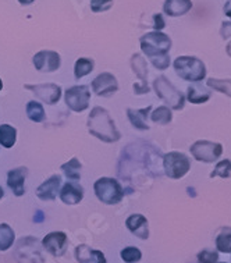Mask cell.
<instances>
[{
    "mask_svg": "<svg viewBox=\"0 0 231 263\" xmlns=\"http://www.w3.org/2000/svg\"><path fill=\"white\" fill-rule=\"evenodd\" d=\"M88 129L93 137L103 142H116L120 139V133L116 128L114 121L103 107H93L88 119Z\"/></svg>",
    "mask_w": 231,
    "mask_h": 263,
    "instance_id": "cell-1",
    "label": "cell"
},
{
    "mask_svg": "<svg viewBox=\"0 0 231 263\" xmlns=\"http://www.w3.org/2000/svg\"><path fill=\"white\" fill-rule=\"evenodd\" d=\"M140 43L142 52L149 58L150 62L155 59L169 56L170 48H171V39L169 38V35L159 32V31L145 34L141 38Z\"/></svg>",
    "mask_w": 231,
    "mask_h": 263,
    "instance_id": "cell-2",
    "label": "cell"
},
{
    "mask_svg": "<svg viewBox=\"0 0 231 263\" xmlns=\"http://www.w3.org/2000/svg\"><path fill=\"white\" fill-rule=\"evenodd\" d=\"M174 70L180 78L189 82H199L206 77V67L198 58L180 56L174 60Z\"/></svg>",
    "mask_w": 231,
    "mask_h": 263,
    "instance_id": "cell-3",
    "label": "cell"
},
{
    "mask_svg": "<svg viewBox=\"0 0 231 263\" xmlns=\"http://www.w3.org/2000/svg\"><path fill=\"white\" fill-rule=\"evenodd\" d=\"M93 191L98 199L105 205H116L124 196V191L121 188L120 182L110 177L99 178L93 185Z\"/></svg>",
    "mask_w": 231,
    "mask_h": 263,
    "instance_id": "cell-4",
    "label": "cell"
},
{
    "mask_svg": "<svg viewBox=\"0 0 231 263\" xmlns=\"http://www.w3.org/2000/svg\"><path fill=\"white\" fill-rule=\"evenodd\" d=\"M153 88L158 96L173 110H181L185 103V98L181 92L174 88L171 82L164 76H160L153 82Z\"/></svg>",
    "mask_w": 231,
    "mask_h": 263,
    "instance_id": "cell-5",
    "label": "cell"
},
{
    "mask_svg": "<svg viewBox=\"0 0 231 263\" xmlns=\"http://www.w3.org/2000/svg\"><path fill=\"white\" fill-rule=\"evenodd\" d=\"M163 167L167 177L173 178V180H180L189 172L191 162L184 153L169 152L164 155Z\"/></svg>",
    "mask_w": 231,
    "mask_h": 263,
    "instance_id": "cell-6",
    "label": "cell"
},
{
    "mask_svg": "<svg viewBox=\"0 0 231 263\" xmlns=\"http://www.w3.org/2000/svg\"><path fill=\"white\" fill-rule=\"evenodd\" d=\"M39 244L34 237L20 239L15 248V259L18 263H45V259L39 251Z\"/></svg>",
    "mask_w": 231,
    "mask_h": 263,
    "instance_id": "cell-7",
    "label": "cell"
},
{
    "mask_svg": "<svg viewBox=\"0 0 231 263\" xmlns=\"http://www.w3.org/2000/svg\"><path fill=\"white\" fill-rule=\"evenodd\" d=\"M189 151L198 162L215 163L222 156L223 146L222 144L210 142V141H197Z\"/></svg>",
    "mask_w": 231,
    "mask_h": 263,
    "instance_id": "cell-8",
    "label": "cell"
},
{
    "mask_svg": "<svg viewBox=\"0 0 231 263\" xmlns=\"http://www.w3.org/2000/svg\"><path fill=\"white\" fill-rule=\"evenodd\" d=\"M89 101H91L89 86L75 85L66 91V103L72 111L81 113L87 110L89 107Z\"/></svg>",
    "mask_w": 231,
    "mask_h": 263,
    "instance_id": "cell-9",
    "label": "cell"
},
{
    "mask_svg": "<svg viewBox=\"0 0 231 263\" xmlns=\"http://www.w3.org/2000/svg\"><path fill=\"white\" fill-rule=\"evenodd\" d=\"M35 68L41 72L57 71L62 64V59L57 52L53 50H41L32 59Z\"/></svg>",
    "mask_w": 231,
    "mask_h": 263,
    "instance_id": "cell-10",
    "label": "cell"
},
{
    "mask_svg": "<svg viewBox=\"0 0 231 263\" xmlns=\"http://www.w3.org/2000/svg\"><path fill=\"white\" fill-rule=\"evenodd\" d=\"M92 91L98 96H105V98L114 95L119 91L117 78L110 72H102L92 81Z\"/></svg>",
    "mask_w": 231,
    "mask_h": 263,
    "instance_id": "cell-11",
    "label": "cell"
},
{
    "mask_svg": "<svg viewBox=\"0 0 231 263\" xmlns=\"http://www.w3.org/2000/svg\"><path fill=\"white\" fill-rule=\"evenodd\" d=\"M25 89L32 91L39 99L46 105H54L62 98V88L56 84H38V85H24Z\"/></svg>",
    "mask_w": 231,
    "mask_h": 263,
    "instance_id": "cell-12",
    "label": "cell"
},
{
    "mask_svg": "<svg viewBox=\"0 0 231 263\" xmlns=\"http://www.w3.org/2000/svg\"><path fill=\"white\" fill-rule=\"evenodd\" d=\"M67 235L63 231H53L45 235V238L42 239V245L44 248L48 251L49 254L53 256H62L66 252L67 248Z\"/></svg>",
    "mask_w": 231,
    "mask_h": 263,
    "instance_id": "cell-13",
    "label": "cell"
},
{
    "mask_svg": "<svg viewBox=\"0 0 231 263\" xmlns=\"http://www.w3.org/2000/svg\"><path fill=\"white\" fill-rule=\"evenodd\" d=\"M60 184H62V177L54 174L39 185L38 190H36V196L42 201H53L59 194Z\"/></svg>",
    "mask_w": 231,
    "mask_h": 263,
    "instance_id": "cell-14",
    "label": "cell"
},
{
    "mask_svg": "<svg viewBox=\"0 0 231 263\" xmlns=\"http://www.w3.org/2000/svg\"><path fill=\"white\" fill-rule=\"evenodd\" d=\"M125 226L135 237H138L140 239H148V237H149L148 220L145 216L140 215V213L128 216V219L125 220Z\"/></svg>",
    "mask_w": 231,
    "mask_h": 263,
    "instance_id": "cell-15",
    "label": "cell"
},
{
    "mask_svg": "<svg viewBox=\"0 0 231 263\" xmlns=\"http://www.w3.org/2000/svg\"><path fill=\"white\" fill-rule=\"evenodd\" d=\"M25 177H27V168L17 167L10 170L7 174V185L15 196H23L25 194Z\"/></svg>",
    "mask_w": 231,
    "mask_h": 263,
    "instance_id": "cell-16",
    "label": "cell"
},
{
    "mask_svg": "<svg viewBox=\"0 0 231 263\" xmlns=\"http://www.w3.org/2000/svg\"><path fill=\"white\" fill-rule=\"evenodd\" d=\"M84 198V188L78 182H66L60 191V199L66 205H77Z\"/></svg>",
    "mask_w": 231,
    "mask_h": 263,
    "instance_id": "cell-17",
    "label": "cell"
},
{
    "mask_svg": "<svg viewBox=\"0 0 231 263\" xmlns=\"http://www.w3.org/2000/svg\"><path fill=\"white\" fill-rule=\"evenodd\" d=\"M75 259L78 263H106L103 252L88 245H78L75 248Z\"/></svg>",
    "mask_w": 231,
    "mask_h": 263,
    "instance_id": "cell-18",
    "label": "cell"
},
{
    "mask_svg": "<svg viewBox=\"0 0 231 263\" xmlns=\"http://www.w3.org/2000/svg\"><path fill=\"white\" fill-rule=\"evenodd\" d=\"M192 9L191 0H164L163 11L169 17H181Z\"/></svg>",
    "mask_w": 231,
    "mask_h": 263,
    "instance_id": "cell-19",
    "label": "cell"
},
{
    "mask_svg": "<svg viewBox=\"0 0 231 263\" xmlns=\"http://www.w3.org/2000/svg\"><path fill=\"white\" fill-rule=\"evenodd\" d=\"M212 92L207 89L206 86H203L201 82H195L191 86H188L187 99L194 105H201L210 99Z\"/></svg>",
    "mask_w": 231,
    "mask_h": 263,
    "instance_id": "cell-20",
    "label": "cell"
},
{
    "mask_svg": "<svg viewBox=\"0 0 231 263\" xmlns=\"http://www.w3.org/2000/svg\"><path fill=\"white\" fill-rule=\"evenodd\" d=\"M150 110H152V106H148L146 109H138V110L128 109L127 115H128L131 124L134 125L135 128L145 131V129H149V127L146 124V120H148V116H149Z\"/></svg>",
    "mask_w": 231,
    "mask_h": 263,
    "instance_id": "cell-21",
    "label": "cell"
},
{
    "mask_svg": "<svg viewBox=\"0 0 231 263\" xmlns=\"http://www.w3.org/2000/svg\"><path fill=\"white\" fill-rule=\"evenodd\" d=\"M17 139V129L10 124L0 125V145L3 148H13Z\"/></svg>",
    "mask_w": 231,
    "mask_h": 263,
    "instance_id": "cell-22",
    "label": "cell"
},
{
    "mask_svg": "<svg viewBox=\"0 0 231 263\" xmlns=\"http://www.w3.org/2000/svg\"><path fill=\"white\" fill-rule=\"evenodd\" d=\"M131 67L132 71L138 78H140L141 84H146V78H148V66L145 59L141 54H134L131 58Z\"/></svg>",
    "mask_w": 231,
    "mask_h": 263,
    "instance_id": "cell-23",
    "label": "cell"
},
{
    "mask_svg": "<svg viewBox=\"0 0 231 263\" xmlns=\"http://www.w3.org/2000/svg\"><path fill=\"white\" fill-rule=\"evenodd\" d=\"M14 230L11 229L9 224L2 223V224H0V251L5 252V251L11 248L13 244H14Z\"/></svg>",
    "mask_w": 231,
    "mask_h": 263,
    "instance_id": "cell-24",
    "label": "cell"
},
{
    "mask_svg": "<svg viewBox=\"0 0 231 263\" xmlns=\"http://www.w3.org/2000/svg\"><path fill=\"white\" fill-rule=\"evenodd\" d=\"M216 248L219 252L231 254V227H223L216 237Z\"/></svg>",
    "mask_w": 231,
    "mask_h": 263,
    "instance_id": "cell-25",
    "label": "cell"
},
{
    "mask_svg": "<svg viewBox=\"0 0 231 263\" xmlns=\"http://www.w3.org/2000/svg\"><path fill=\"white\" fill-rule=\"evenodd\" d=\"M81 163L77 158H72L67 163H64L62 166V170L66 174V177L72 180V181H78L81 178Z\"/></svg>",
    "mask_w": 231,
    "mask_h": 263,
    "instance_id": "cell-26",
    "label": "cell"
},
{
    "mask_svg": "<svg viewBox=\"0 0 231 263\" xmlns=\"http://www.w3.org/2000/svg\"><path fill=\"white\" fill-rule=\"evenodd\" d=\"M25 111H27L28 119L31 120V121H34V123H42V121L46 119L44 106L41 105L39 102H35V101L28 102Z\"/></svg>",
    "mask_w": 231,
    "mask_h": 263,
    "instance_id": "cell-27",
    "label": "cell"
},
{
    "mask_svg": "<svg viewBox=\"0 0 231 263\" xmlns=\"http://www.w3.org/2000/svg\"><path fill=\"white\" fill-rule=\"evenodd\" d=\"M93 66H95V64H93V60H92V59H78L77 62H75V66H74V76H75L77 80H81V78L88 76V74L93 70Z\"/></svg>",
    "mask_w": 231,
    "mask_h": 263,
    "instance_id": "cell-28",
    "label": "cell"
},
{
    "mask_svg": "<svg viewBox=\"0 0 231 263\" xmlns=\"http://www.w3.org/2000/svg\"><path fill=\"white\" fill-rule=\"evenodd\" d=\"M149 116L153 123H156V124H160V125L169 124L170 121H171V119H173V116H171V110H170L167 106H160V107H158V109H156V110H155L153 113Z\"/></svg>",
    "mask_w": 231,
    "mask_h": 263,
    "instance_id": "cell-29",
    "label": "cell"
},
{
    "mask_svg": "<svg viewBox=\"0 0 231 263\" xmlns=\"http://www.w3.org/2000/svg\"><path fill=\"white\" fill-rule=\"evenodd\" d=\"M209 88H212L215 91L222 92L224 95L231 98V80H217V78H209L206 82Z\"/></svg>",
    "mask_w": 231,
    "mask_h": 263,
    "instance_id": "cell-30",
    "label": "cell"
},
{
    "mask_svg": "<svg viewBox=\"0 0 231 263\" xmlns=\"http://www.w3.org/2000/svg\"><path fill=\"white\" fill-rule=\"evenodd\" d=\"M222 177V178H230L231 177V160L230 159H224L217 163L216 167L210 173V178Z\"/></svg>",
    "mask_w": 231,
    "mask_h": 263,
    "instance_id": "cell-31",
    "label": "cell"
},
{
    "mask_svg": "<svg viewBox=\"0 0 231 263\" xmlns=\"http://www.w3.org/2000/svg\"><path fill=\"white\" fill-rule=\"evenodd\" d=\"M120 256L125 263H137L142 259V252L137 247H125L121 249Z\"/></svg>",
    "mask_w": 231,
    "mask_h": 263,
    "instance_id": "cell-32",
    "label": "cell"
},
{
    "mask_svg": "<svg viewBox=\"0 0 231 263\" xmlns=\"http://www.w3.org/2000/svg\"><path fill=\"white\" fill-rule=\"evenodd\" d=\"M114 0H91V10L93 13H103L113 7Z\"/></svg>",
    "mask_w": 231,
    "mask_h": 263,
    "instance_id": "cell-33",
    "label": "cell"
},
{
    "mask_svg": "<svg viewBox=\"0 0 231 263\" xmlns=\"http://www.w3.org/2000/svg\"><path fill=\"white\" fill-rule=\"evenodd\" d=\"M217 260H219V252L217 251L203 249L202 252L198 254V262L199 263H217Z\"/></svg>",
    "mask_w": 231,
    "mask_h": 263,
    "instance_id": "cell-34",
    "label": "cell"
},
{
    "mask_svg": "<svg viewBox=\"0 0 231 263\" xmlns=\"http://www.w3.org/2000/svg\"><path fill=\"white\" fill-rule=\"evenodd\" d=\"M166 27V23H164V18L162 14H153V28L155 31H162V29Z\"/></svg>",
    "mask_w": 231,
    "mask_h": 263,
    "instance_id": "cell-35",
    "label": "cell"
},
{
    "mask_svg": "<svg viewBox=\"0 0 231 263\" xmlns=\"http://www.w3.org/2000/svg\"><path fill=\"white\" fill-rule=\"evenodd\" d=\"M134 92L137 95H144V93H148V92H149V86H148V84L137 82V84H134Z\"/></svg>",
    "mask_w": 231,
    "mask_h": 263,
    "instance_id": "cell-36",
    "label": "cell"
},
{
    "mask_svg": "<svg viewBox=\"0 0 231 263\" xmlns=\"http://www.w3.org/2000/svg\"><path fill=\"white\" fill-rule=\"evenodd\" d=\"M222 36L224 39L231 38V23H223V25H222Z\"/></svg>",
    "mask_w": 231,
    "mask_h": 263,
    "instance_id": "cell-37",
    "label": "cell"
},
{
    "mask_svg": "<svg viewBox=\"0 0 231 263\" xmlns=\"http://www.w3.org/2000/svg\"><path fill=\"white\" fill-rule=\"evenodd\" d=\"M45 220V213L42 211H36L34 216V221L35 223H42Z\"/></svg>",
    "mask_w": 231,
    "mask_h": 263,
    "instance_id": "cell-38",
    "label": "cell"
},
{
    "mask_svg": "<svg viewBox=\"0 0 231 263\" xmlns=\"http://www.w3.org/2000/svg\"><path fill=\"white\" fill-rule=\"evenodd\" d=\"M224 14L231 18V0H227V3L224 5Z\"/></svg>",
    "mask_w": 231,
    "mask_h": 263,
    "instance_id": "cell-39",
    "label": "cell"
},
{
    "mask_svg": "<svg viewBox=\"0 0 231 263\" xmlns=\"http://www.w3.org/2000/svg\"><path fill=\"white\" fill-rule=\"evenodd\" d=\"M20 3H21V5L23 6H29V5H32V3H34L35 0H18Z\"/></svg>",
    "mask_w": 231,
    "mask_h": 263,
    "instance_id": "cell-40",
    "label": "cell"
},
{
    "mask_svg": "<svg viewBox=\"0 0 231 263\" xmlns=\"http://www.w3.org/2000/svg\"><path fill=\"white\" fill-rule=\"evenodd\" d=\"M227 54H228V56L231 58V42L227 45Z\"/></svg>",
    "mask_w": 231,
    "mask_h": 263,
    "instance_id": "cell-41",
    "label": "cell"
},
{
    "mask_svg": "<svg viewBox=\"0 0 231 263\" xmlns=\"http://www.w3.org/2000/svg\"><path fill=\"white\" fill-rule=\"evenodd\" d=\"M3 195H5V192H3V188L0 187V199L3 198Z\"/></svg>",
    "mask_w": 231,
    "mask_h": 263,
    "instance_id": "cell-42",
    "label": "cell"
},
{
    "mask_svg": "<svg viewBox=\"0 0 231 263\" xmlns=\"http://www.w3.org/2000/svg\"><path fill=\"white\" fill-rule=\"evenodd\" d=\"M3 89V82H2V80H0V91Z\"/></svg>",
    "mask_w": 231,
    "mask_h": 263,
    "instance_id": "cell-43",
    "label": "cell"
},
{
    "mask_svg": "<svg viewBox=\"0 0 231 263\" xmlns=\"http://www.w3.org/2000/svg\"><path fill=\"white\" fill-rule=\"evenodd\" d=\"M217 263H219V262H217ZM220 263H223V262H220Z\"/></svg>",
    "mask_w": 231,
    "mask_h": 263,
    "instance_id": "cell-44",
    "label": "cell"
}]
</instances>
